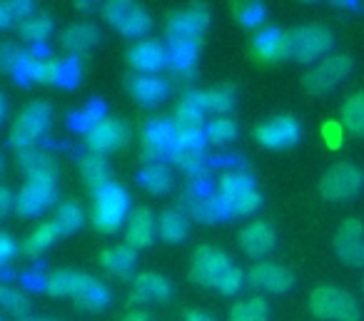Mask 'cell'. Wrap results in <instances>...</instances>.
<instances>
[{"label":"cell","mask_w":364,"mask_h":321,"mask_svg":"<svg viewBox=\"0 0 364 321\" xmlns=\"http://www.w3.org/2000/svg\"><path fill=\"white\" fill-rule=\"evenodd\" d=\"M237 18L242 26H259L264 21V6L262 3H247V6L237 8Z\"/></svg>","instance_id":"cell-45"},{"label":"cell","mask_w":364,"mask_h":321,"mask_svg":"<svg viewBox=\"0 0 364 321\" xmlns=\"http://www.w3.org/2000/svg\"><path fill=\"white\" fill-rule=\"evenodd\" d=\"M137 182L145 187L150 195H165L172 187V172L165 162H157V165H145L137 175Z\"/></svg>","instance_id":"cell-33"},{"label":"cell","mask_w":364,"mask_h":321,"mask_svg":"<svg viewBox=\"0 0 364 321\" xmlns=\"http://www.w3.org/2000/svg\"><path fill=\"white\" fill-rule=\"evenodd\" d=\"M322 137L327 140V145H332V147L342 145V125H337V122H327V125L322 127Z\"/></svg>","instance_id":"cell-48"},{"label":"cell","mask_w":364,"mask_h":321,"mask_svg":"<svg viewBox=\"0 0 364 321\" xmlns=\"http://www.w3.org/2000/svg\"><path fill=\"white\" fill-rule=\"evenodd\" d=\"M75 301H77V306L85 311H102L110 304V291H107V286L102 284V281L92 279V284L87 286L80 299H75Z\"/></svg>","instance_id":"cell-41"},{"label":"cell","mask_w":364,"mask_h":321,"mask_svg":"<svg viewBox=\"0 0 364 321\" xmlns=\"http://www.w3.org/2000/svg\"><path fill=\"white\" fill-rule=\"evenodd\" d=\"M82 222H85V214H82V210L75 205V202H65V205L58 207L55 212V219H53V224H55L58 234H73V232H77L82 227Z\"/></svg>","instance_id":"cell-40"},{"label":"cell","mask_w":364,"mask_h":321,"mask_svg":"<svg viewBox=\"0 0 364 321\" xmlns=\"http://www.w3.org/2000/svg\"><path fill=\"white\" fill-rule=\"evenodd\" d=\"M53 28H55V23H53L50 16L33 13L31 18L21 21V36L26 38L28 43H43V40H48V38H50Z\"/></svg>","instance_id":"cell-39"},{"label":"cell","mask_w":364,"mask_h":321,"mask_svg":"<svg viewBox=\"0 0 364 321\" xmlns=\"http://www.w3.org/2000/svg\"><path fill=\"white\" fill-rule=\"evenodd\" d=\"M63 62L50 55H38L31 53L28 65L21 75V82H48V85H60Z\"/></svg>","instance_id":"cell-24"},{"label":"cell","mask_w":364,"mask_h":321,"mask_svg":"<svg viewBox=\"0 0 364 321\" xmlns=\"http://www.w3.org/2000/svg\"><path fill=\"white\" fill-rule=\"evenodd\" d=\"M177 142V125L165 117H152L142 130V160L147 165H157L172 157Z\"/></svg>","instance_id":"cell-5"},{"label":"cell","mask_w":364,"mask_h":321,"mask_svg":"<svg viewBox=\"0 0 364 321\" xmlns=\"http://www.w3.org/2000/svg\"><path fill=\"white\" fill-rule=\"evenodd\" d=\"M170 294H172V284L165 276L145 271V274L135 276L130 299L135 301V304H145V301H165Z\"/></svg>","instance_id":"cell-25"},{"label":"cell","mask_w":364,"mask_h":321,"mask_svg":"<svg viewBox=\"0 0 364 321\" xmlns=\"http://www.w3.org/2000/svg\"><path fill=\"white\" fill-rule=\"evenodd\" d=\"M230 256L225 254L218 246H200L193 254V269H190V276H193L195 284L200 286H215L218 279L230 269Z\"/></svg>","instance_id":"cell-14"},{"label":"cell","mask_w":364,"mask_h":321,"mask_svg":"<svg viewBox=\"0 0 364 321\" xmlns=\"http://www.w3.org/2000/svg\"><path fill=\"white\" fill-rule=\"evenodd\" d=\"M364 175L349 162H339V165L329 167L327 175L319 182V195L329 202H347L362 192Z\"/></svg>","instance_id":"cell-6"},{"label":"cell","mask_w":364,"mask_h":321,"mask_svg":"<svg viewBox=\"0 0 364 321\" xmlns=\"http://www.w3.org/2000/svg\"><path fill=\"white\" fill-rule=\"evenodd\" d=\"M259 145H264L267 150H287V147L297 145L302 137V125L294 120L292 115H279L272 120L262 122L255 130Z\"/></svg>","instance_id":"cell-12"},{"label":"cell","mask_w":364,"mask_h":321,"mask_svg":"<svg viewBox=\"0 0 364 321\" xmlns=\"http://www.w3.org/2000/svg\"><path fill=\"white\" fill-rule=\"evenodd\" d=\"M21 321H50V319H36V316H28V319H21Z\"/></svg>","instance_id":"cell-54"},{"label":"cell","mask_w":364,"mask_h":321,"mask_svg":"<svg viewBox=\"0 0 364 321\" xmlns=\"http://www.w3.org/2000/svg\"><path fill=\"white\" fill-rule=\"evenodd\" d=\"M85 140H87L90 152L105 157L107 152L120 150V147H125L127 142H130V127H127V122L102 115L100 120L85 132Z\"/></svg>","instance_id":"cell-10"},{"label":"cell","mask_w":364,"mask_h":321,"mask_svg":"<svg viewBox=\"0 0 364 321\" xmlns=\"http://www.w3.org/2000/svg\"><path fill=\"white\" fill-rule=\"evenodd\" d=\"M332 33L322 26H302L294 28L287 33V58L302 62H314L324 55V53L332 50Z\"/></svg>","instance_id":"cell-4"},{"label":"cell","mask_w":364,"mask_h":321,"mask_svg":"<svg viewBox=\"0 0 364 321\" xmlns=\"http://www.w3.org/2000/svg\"><path fill=\"white\" fill-rule=\"evenodd\" d=\"M210 26V11L200 3L177 11L167 21V40H193L198 43L200 36L208 31Z\"/></svg>","instance_id":"cell-11"},{"label":"cell","mask_w":364,"mask_h":321,"mask_svg":"<svg viewBox=\"0 0 364 321\" xmlns=\"http://www.w3.org/2000/svg\"><path fill=\"white\" fill-rule=\"evenodd\" d=\"M13 21H16V18H13L11 6H8V3H0V31H3V28L11 26Z\"/></svg>","instance_id":"cell-50"},{"label":"cell","mask_w":364,"mask_h":321,"mask_svg":"<svg viewBox=\"0 0 364 321\" xmlns=\"http://www.w3.org/2000/svg\"><path fill=\"white\" fill-rule=\"evenodd\" d=\"M125 321H150V319H147V314H142V311H132V314L125 316Z\"/></svg>","instance_id":"cell-53"},{"label":"cell","mask_w":364,"mask_h":321,"mask_svg":"<svg viewBox=\"0 0 364 321\" xmlns=\"http://www.w3.org/2000/svg\"><path fill=\"white\" fill-rule=\"evenodd\" d=\"M205 135L213 145H230L237 137V125L230 117H215L210 125H205Z\"/></svg>","instance_id":"cell-42"},{"label":"cell","mask_w":364,"mask_h":321,"mask_svg":"<svg viewBox=\"0 0 364 321\" xmlns=\"http://www.w3.org/2000/svg\"><path fill=\"white\" fill-rule=\"evenodd\" d=\"M3 170H6V165H3V157H0V177H3Z\"/></svg>","instance_id":"cell-55"},{"label":"cell","mask_w":364,"mask_h":321,"mask_svg":"<svg viewBox=\"0 0 364 321\" xmlns=\"http://www.w3.org/2000/svg\"><path fill=\"white\" fill-rule=\"evenodd\" d=\"M180 207L188 212L193 219L205 222V224H215L220 219H228L230 212L228 205H225L223 197H218L215 192H205L200 187V182H193V185L185 190V195H180Z\"/></svg>","instance_id":"cell-7"},{"label":"cell","mask_w":364,"mask_h":321,"mask_svg":"<svg viewBox=\"0 0 364 321\" xmlns=\"http://www.w3.org/2000/svg\"><path fill=\"white\" fill-rule=\"evenodd\" d=\"M255 190H257V185H255L252 175H247L245 170H232L220 177L215 195L223 197L225 205H232V202L242 200L245 195H250V192H255Z\"/></svg>","instance_id":"cell-27"},{"label":"cell","mask_w":364,"mask_h":321,"mask_svg":"<svg viewBox=\"0 0 364 321\" xmlns=\"http://www.w3.org/2000/svg\"><path fill=\"white\" fill-rule=\"evenodd\" d=\"M102 16L115 31H120L127 38H142L152 28L150 16L130 0H110L102 6Z\"/></svg>","instance_id":"cell-8"},{"label":"cell","mask_w":364,"mask_h":321,"mask_svg":"<svg viewBox=\"0 0 364 321\" xmlns=\"http://www.w3.org/2000/svg\"><path fill=\"white\" fill-rule=\"evenodd\" d=\"M58 200L55 182L46 180H28L23 190L16 197V210L21 217H41L46 210H50Z\"/></svg>","instance_id":"cell-13"},{"label":"cell","mask_w":364,"mask_h":321,"mask_svg":"<svg viewBox=\"0 0 364 321\" xmlns=\"http://www.w3.org/2000/svg\"><path fill=\"white\" fill-rule=\"evenodd\" d=\"M77 75H80V67H77V60L70 58L68 62H63V72H60V85L73 87L77 82Z\"/></svg>","instance_id":"cell-47"},{"label":"cell","mask_w":364,"mask_h":321,"mask_svg":"<svg viewBox=\"0 0 364 321\" xmlns=\"http://www.w3.org/2000/svg\"><path fill=\"white\" fill-rule=\"evenodd\" d=\"M250 286H257L269 294H284L294 286V276L289 269L279 264H255L247 274Z\"/></svg>","instance_id":"cell-17"},{"label":"cell","mask_w":364,"mask_h":321,"mask_svg":"<svg viewBox=\"0 0 364 321\" xmlns=\"http://www.w3.org/2000/svg\"><path fill=\"white\" fill-rule=\"evenodd\" d=\"M100 31L92 23H75V26L65 28L60 36V45L70 50L73 55H82V53L92 50L100 43Z\"/></svg>","instance_id":"cell-26"},{"label":"cell","mask_w":364,"mask_h":321,"mask_svg":"<svg viewBox=\"0 0 364 321\" xmlns=\"http://www.w3.org/2000/svg\"><path fill=\"white\" fill-rule=\"evenodd\" d=\"M177 127H203L205 125V90H185L175 112Z\"/></svg>","instance_id":"cell-28"},{"label":"cell","mask_w":364,"mask_h":321,"mask_svg":"<svg viewBox=\"0 0 364 321\" xmlns=\"http://www.w3.org/2000/svg\"><path fill=\"white\" fill-rule=\"evenodd\" d=\"M0 321H3V319H0Z\"/></svg>","instance_id":"cell-56"},{"label":"cell","mask_w":364,"mask_h":321,"mask_svg":"<svg viewBox=\"0 0 364 321\" xmlns=\"http://www.w3.org/2000/svg\"><path fill=\"white\" fill-rule=\"evenodd\" d=\"M6 112H8V100H6V95L0 92V125H3V120H6Z\"/></svg>","instance_id":"cell-52"},{"label":"cell","mask_w":364,"mask_h":321,"mask_svg":"<svg viewBox=\"0 0 364 321\" xmlns=\"http://www.w3.org/2000/svg\"><path fill=\"white\" fill-rule=\"evenodd\" d=\"M11 210H16V197L8 187L0 185V219L11 214Z\"/></svg>","instance_id":"cell-49"},{"label":"cell","mask_w":364,"mask_h":321,"mask_svg":"<svg viewBox=\"0 0 364 321\" xmlns=\"http://www.w3.org/2000/svg\"><path fill=\"white\" fill-rule=\"evenodd\" d=\"M237 102V90L232 85H220L213 90H205V112H215L218 117H225Z\"/></svg>","instance_id":"cell-35"},{"label":"cell","mask_w":364,"mask_h":321,"mask_svg":"<svg viewBox=\"0 0 364 321\" xmlns=\"http://www.w3.org/2000/svg\"><path fill=\"white\" fill-rule=\"evenodd\" d=\"M77 167H80L82 180L92 187V192L100 190V187H105L107 182H112L110 180V167H107V162L102 155L87 152V155H82L80 160H77Z\"/></svg>","instance_id":"cell-31"},{"label":"cell","mask_w":364,"mask_h":321,"mask_svg":"<svg viewBox=\"0 0 364 321\" xmlns=\"http://www.w3.org/2000/svg\"><path fill=\"white\" fill-rule=\"evenodd\" d=\"M165 45H167V67H172L175 75L182 77V80L195 77V72H198V67H195V62H198V43L167 40Z\"/></svg>","instance_id":"cell-22"},{"label":"cell","mask_w":364,"mask_h":321,"mask_svg":"<svg viewBox=\"0 0 364 321\" xmlns=\"http://www.w3.org/2000/svg\"><path fill=\"white\" fill-rule=\"evenodd\" d=\"M100 264L105 266L112 276H130L137 264V254H135V249H130L127 244L110 246V249H105L100 254Z\"/></svg>","instance_id":"cell-30"},{"label":"cell","mask_w":364,"mask_h":321,"mask_svg":"<svg viewBox=\"0 0 364 321\" xmlns=\"http://www.w3.org/2000/svg\"><path fill=\"white\" fill-rule=\"evenodd\" d=\"M309 309L324 321H359V306L354 296L337 286H319L309 296Z\"/></svg>","instance_id":"cell-3"},{"label":"cell","mask_w":364,"mask_h":321,"mask_svg":"<svg viewBox=\"0 0 364 321\" xmlns=\"http://www.w3.org/2000/svg\"><path fill=\"white\" fill-rule=\"evenodd\" d=\"M157 236V219L152 217L150 210L145 207H137L130 217H127L125 224V244L130 249H145L155 241Z\"/></svg>","instance_id":"cell-18"},{"label":"cell","mask_w":364,"mask_h":321,"mask_svg":"<svg viewBox=\"0 0 364 321\" xmlns=\"http://www.w3.org/2000/svg\"><path fill=\"white\" fill-rule=\"evenodd\" d=\"M50 120H53V107L48 105V102H43V100L31 102V105L18 115L8 140H11V145L16 147L18 152L33 150V147L38 145V140L48 132Z\"/></svg>","instance_id":"cell-2"},{"label":"cell","mask_w":364,"mask_h":321,"mask_svg":"<svg viewBox=\"0 0 364 321\" xmlns=\"http://www.w3.org/2000/svg\"><path fill=\"white\" fill-rule=\"evenodd\" d=\"M130 92L140 105L145 107H155L170 95V82L162 80L157 75H135L130 77Z\"/></svg>","instance_id":"cell-23"},{"label":"cell","mask_w":364,"mask_h":321,"mask_svg":"<svg viewBox=\"0 0 364 321\" xmlns=\"http://www.w3.org/2000/svg\"><path fill=\"white\" fill-rule=\"evenodd\" d=\"M255 55L269 62L287 58V33H282L279 28H262L255 36Z\"/></svg>","instance_id":"cell-29"},{"label":"cell","mask_w":364,"mask_h":321,"mask_svg":"<svg viewBox=\"0 0 364 321\" xmlns=\"http://www.w3.org/2000/svg\"><path fill=\"white\" fill-rule=\"evenodd\" d=\"M0 309L21 316L31 309V301H28V296L23 294V291L13 289V286H8V284H0Z\"/></svg>","instance_id":"cell-43"},{"label":"cell","mask_w":364,"mask_h":321,"mask_svg":"<svg viewBox=\"0 0 364 321\" xmlns=\"http://www.w3.org/2000/svg\"><path fill=\"white\" fill-rule=\"evenodd\" d=\"M28 58H31V50H23L16 43H0V70L8 72V75L21 80L23 70L28 65Z\"/></svg>","instance_id":"cell-34"},{"label":"cell","mask_w":364,"mask_h":321,"mask_svg":"<svg viewBox=\"0 0 364 321\" xmlns=\"http://www.w3.org/2000/svg\"><path fill=\"white\" fill-rule=\"evenodd\" d=\"M334 251L349 266H364V224L362 219H347L334 236Z\"/></svg>","instance_id":"cell-15"},{"label":"cell","mask_w":364,"mask_h":321,"mask_svg":"<svg viewBox=\"0 0 364 321\" xmlns=\"http://www.w3.org/2000/svg\"><path fill=\"white\" fill-rule=\"evenodd\" d=\"M274 244H277V234H274V229L267 222H252V224H247L240 232V246L252 259L267 256L274 249Z\"/></svg>","instance_id":"cell-19"},{"label":"cell","mask_w":364,"mask_h":321,"mask_svg":"<svg viewBox=\"0 0 364 321\" xmlns=\"http://www.w3.org/2000/svg\"><path fill=\"white\" fill-rule=\"evenodd\" d=\"M95 276H87L82 271H73V269H60L53 271L50 276L46 279V291L53 296H73V299H80L82 291L92 284Z\"/></svg>","instance_id":"cell-21"},{"label":"cell","mask_w":364,"mask_h":321,"mask_svg":"<svg viewBox=\"0 0 364 321\" xmlns=\"http://www.w3.org/2000/svg\"><path fill=\"white\" fill-rule=\"evenodd\" d=\"M245 281H247V274H245L240 266H230L228 271H225L223 276L218 279V289L223 291V294H228V296H232V294H237L240 289L245 286Z\"/></svg>","instance_id":"cell-44"},{"label":"cell","mask_w":364,"mask_h":321,"mask_svg":"<svg viewBox=\"0 0 364 321\" xmlns=\"http://www.w3.org/2000/svg\"><path fill=\"white\" fill-rule=\"evenodd\" d=\"M127 60L140 75H155L162 67H167V45L160 40H140L130 48Z\"/></svg>","instance_id":"cell-16"},{"label":"cell","mask_w":364,"mask_h":321,"mask_svg":"<svg viewBox=\"0 0 364 321\" xmlns=\"http://www.w3.org/2000/svg\"><path fill=\"white\" fill-rule=\"evenodd\" d=\"M16 254H18L16 239H13L11 234H6V232H0V269H3Z\"/></svg>","instance_id":"cell-46"},{"label":"cell","mask_w":364,"mask_h":321,"mask_svg":"<svg viewBox=\"0 0 364 321\" xmlns=\"http://www.w3.org/2000/svg\"><path fill=\"white\" fill-rule=\"evenodd\" d=\"M269 319V306L262 296H252V299L237 301L230 311V321H267Z\"/></svg>","instance_id":"cell-38"},{"label":"cell","mask_w":364,"mask_h":321,"mask_svg":"<svg viewBox=\"0 0 364 321\" xmlns=\"http://www.w3.org/2000/svg\"><path fill=\"white\" fill-rule=\"evenodd\" d=\"M95 195V210H92V224L105 234L122 229L125 217L130 212V197L115 182H107L105 187L92 192Z\"/></svg>","instance_id":"cell-1"},{"label":"cell","mask_w":364,"mask_h":321,"mask_svg":"<svg viewBox=\"0 0 364 321\" xmlns=\"http://www.w3.org/2000/svg\"><path fill=\"white\" fill-rule=\"evenodd\" d=\"M342 122L352 135L364 137V92H354L344 100Z\"/></svg>","instance_id":"cell-36"},{"label":"cell","mask_w":364,"mask_h":321,"mask_svg":"<svg viewBox=\"0 0 364 321\" xmlns=\"http://www.w3.org/2000/svg\"><path fill=\"white\" fill-rule=\"evenodd\" d=\"M352 72V58L349 55H329L324 58L319 65H314L312 70L304 75V87L314 95L329 92L339 85L342 80H347Z\"/></svg>","instance_id":"cell-9"},{"label":"cell","mask_w":364,"mask_h":321,"mask_svg":"<svg viewBox=\"0 0 364 321\" xmlns=\"http://www.w3.org/2000/svg\"><path fill=\"white\" fill-rule=\"evenodd\" d=\"M18 167L28 180H46V182H55L58 177V162L53 155L38 150H23L18 152Z\"/></svg>","instance_id":"cell-20"},{"label":"cell","mask_w":364,"mask_h":321,"mask_svg":"<svg viewBox=\"0 0 364 321\" xmlns=\"http://www.w3.org/2000/svg\"><path fill=\"white\" fill-rule=\"evenodd\" d=\"M58 229L53 222H46V224H38L36 229L31 232V236H28L26 241H23V254L26 256H38L43 254V251L48 249V246L53 244V241L58 239Z\"/></svg>","instance_id":"cell-37"},{"label":"cell","mask_w":364,"mask_h":321,"mask_svg":"<svg viewBox=\"0 0 364 321\" xmlns=\"http://www.w3.org/2000/svg\"><path fill=\"white\" fill-rule=\"evenodd\" d=\"M185 321H215L210 314H205V311H190L188 316H185Z\"/></svg>","instance_id":"cell-51"},{"label":"cell","mask_w":364,"mask_h":321,"mask_svg":"<svg viewBox=\"0 0 364 321\" xmlns=\"http://www.w3.org/2000/svg\"><path fill=\"white\" fill-rule=\"evenodd\" d=\"M190 224L188 217L182 214L180 210H165L160 217H157V234L162 236L165 241L175 244V241H182L188 236Z\"/></svg>","instance_id":"cell-32"}]
</instances>
